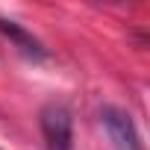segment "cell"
Wrapping results in <instances>:
<instances>
[{
	"label": "cell",
	"mask_w": 150,
	"mask_h": 150,
	"mask_svg": "<svg viewBox=\"0 0 150 150\" xmlns=\"http://www.w3.org/2000/svg\"><path fill=\"white\" fill-rule=\"evenodd\" d=\"M38 127L47 150H71L74 147V121L71 109L62 103H47L38 115Z\"/></svg>",
	"instance_id": "6da1fadb"
},
{
	"label": "cell",
	"mask_w": 150,
	"mask_h": 150,
	"mask_svg": "<svg viewBox=\"0 0 150 150\" xmlns=\"http://www.w3.org/2000/svg\"><path fill=\"white\" fill-rule=\"evenodd\" d=\"M100 121H103V129H106L115 150H144V141H141L138 127L129 118V112H124L118 106H103Z\"/></svg>",
	"instance_id": "7a4b0ae2"
},
{
	"label": "cell",
	"mask_w": 150,
	"mask_h": 150,
	"mask_svg": "<svg viewBox=\"0 0 150 150\" xmlns=\"http://www.w3.org/2000/svg\"><path fill=\"white\" fill-rule=\"evenodd\" d=\"M0 35H6L24 56H30V59H44L47 56V50L41 47V41L33 35V33H27L21 24H15V21H6V18H0Z\"/></svg>",
	"instance_id": "3957f363"
}]
</instances>
